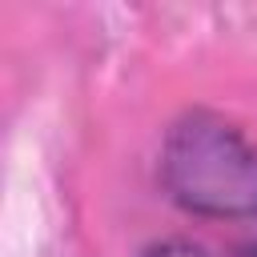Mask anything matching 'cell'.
Masks as SVG:
<instances>
[{
	"label": "cell",
	"mask_w": 257,
	"mask_h": 257,
	"mask_svg": "<svg viewBox=\"0 0 257 257\" xmlns=\"http://www.w3.org/2000/svg\"><path fill=\"white\" fill-rule=\"evenodd\" d=\"M145 257H205V249L193 241H165V245H153Z\"/></svg>",
	"instance_id": "2"
},
{
	"label": "cell",
	"mask_w": 257,
	"mask_h": 257,
	"mask_svg": "<svg viewBox=\"0 0 257 257\" xmlns=\"http://www.w3.org/2000/svg\"><path fill=\"white\" fill-rule=\"evenodd\" d=\"M161 181L189 213L257 217V145L213 112H189L169 128Z\"/></svg>",
	"instance_id": "1"
}]
</instances>
